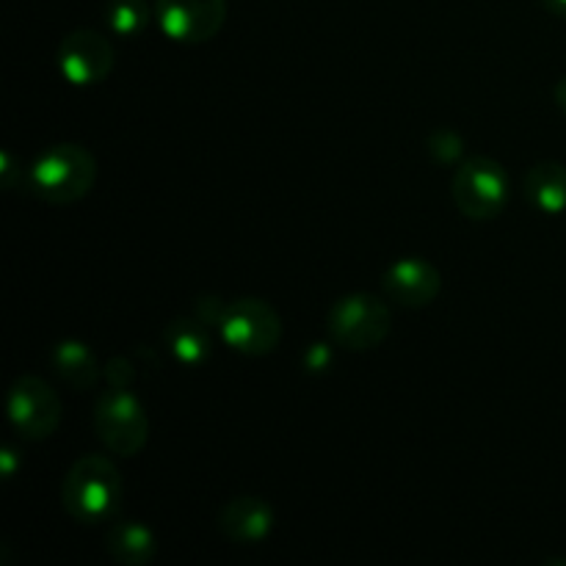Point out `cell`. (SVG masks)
Wrapping results in <instances>:
<instances>
[{
	"label": "cell",
	"instance_id": "1",
	"mask_svg": "<svg viewBox=\"0 0 566 566\" xmlns=\"http://www.w3.org/2000/svg\"><path fill=\"white\" fill-rule=\"evenodd\" d=\"M122 473L111 459L81 457L61 481V503L75 523L99 525L116 520L122 509Z\"/></svg>",
	"mask_w": 566,
	"mask_h": 566
},
{
	"label": "cell",
	"instance_id": "2",
	"mask_svg": "<svg viewBox=\"0 0 566 566\" xmlns=\"http://www.w3.org/2000/svg\"><path fill=\"white\" fill-rule=\"evenodd\" d=\"M97 180V158L81 144H53L28 169V191L48 205L81 202Z\"/></svg>",
	"mask_w": 566,
	"mask_h": 566
},
{
	"label": "cell",
	"instance_id": "3",
	"mask_svg": "<svg viewBox=\"0 0 566 566\" xmlns=\"http://www.w3.org/2000/svg\"><path fill=\"white\" fill-rule=\"evenodd\" d=\"M451 188L457 208L473 221L497 219L506 210L509 197H512V182H509L506 169L486 155L464 158L453 175Z\"/></svg>",
	"mask_w": 566,
	"mask_h": 566
},
{
	"label": "cell",
	"instance_id": "4",
	"mask_svg": "<svg viewBox=\"0 0 566 566\" xmlns=\"http://www.w3.org/2000/svg\"><path fill=\"white\" fill-rule=\"evenodd\" d=\"M94 431L116 457L133 459L149 440V418L127 387H111L94 403Z\"/></svg>",
	"mask_w": 566,
	"mask_h": 566
},
{
	"label": "cell",
	"instance_id": "5",
	"mask_svg": "<svg viewBox=\"0 0 566 566\" xmlns=\"http://www.w3.org/2000/svg\"><path fill=\"white\" fill-rule=\"evenodd\" d=\"M326 326L337 346L352 348V352H370L390 335L392 313L381 298L370 293H348L332 304Z\"/></svg>",
	"mask_w": 566,
	"mask_h": 566
},
{
	"label": "cell",
	"instance_id": "6",
	"mask_svg": "<svg viewBox=\"0 0 566 566\" xmlns=\"http://www.w3.org/2000/svg\"><path fill=\"white\" fill-rule=\"evenodd\" d=\"M221 340L238 354L263 357L271 354L282 340L280 313L258 296H243L224 304L219 318Z\"/></svg>",
	"mask_w": 566,
	"mask_h": 566
},
{
	"label": "cell",
	"instance_id": "7",
	"mask_svg": "<svg viewBox=\"0 0 566 566\" xmlns=\"http://www.w3.org/2000/svg\"><path fill=\"white\" fill-rule=\"evenodd\" d=\"M61 398L39 376H20L9 390V420L22 440H48L61 426Z\"/></svg>",
	"mask_w": 566,
	"mask_h": 566
},
{
	"label": "cell",
	"instance_id": "8",
	"mask_svg": "<svg viewBox=\"0 0 566 566\" xmlns=\"http://www.w3.org/2000/svg\"><path fill=\"white\" fill-rule=\"evenodd\" d=\"M155 20L175 42H210L224 28L227 0H155Z\"/></svg>",
	"mask_w": 566,
	"mask_h": 566
},
{
	"label": "cell",
	"instance_id": "9",
	"mask_svg": "<svg viewBox=\"0 0 566 566\" xmlns=\"http://www.w3.org/2000/svg\"><path fill=\"white\" fill-rule=\"evenodd\" d=\"M59 70L75 86L103 83L114 70V48L108 36L88 28L66 33L59 44Z\"/></svg>",
	"mask_w": 566,
	"mask_h": 566
},
{
	"label": "cell",
	"instance_id": "10",
	"mask_svg": "<svg viewBox=\"0 0 566 566\" xmlns=\"http://www.w3.org/2000/svg\"><path fill=\"white\" fill-rule=\"evenodd\" d=\"M381 291L390 302L401 304V307H429L440 296L442 276L429 260L403 258L385 271Z\"/></svg>",
	"mask_w": 566,
	"mask_h": 566
},
{
	"label": "cell",
	"instance_id": "11",
	"mask_svg": "<svg viewBox=\"0 0 566 566\" xmlns=\"http://www.w3.org/2000/svg\"><path fill=\"white\" fill-rule=\"evenodd\" d=\"M271 528H274V509L263 497H232L219 512V531L235 545H260Z\"/></svg>",
	"mask_w": 566,
	"mask_h": 566
},
{
	"label": "cell",
	"instance_id": "12",
	"mask_svg": "<svg viewBox=\"0 0 566 566\" xmlns=\"http://www.w3.org/2000/svg\"><path fill=\"white\" fill-rule=\"evenodd\" d=\"M105 547L114 562L125 566H144L158 556V536L138 520H114L105 531Z\"/></svg>",
	"mask_w": 566,
	"mask_h": 566
},
{
	"label": "cell",
	"instance_id": "13",
	"mask_svg": "<svg viewBox=\"0 0 566 566\" xmlns=\"http://www.w3.org/2000/svg\"><path fill=\"white\" fill-rule=\"evenodd\" d=\"M50 365L61 376V381H66V385L81 392L94 390L99 385V376H103V368H99L94 352L81 340L55 343L53 352H50Z\"/></svg>",
	"mask_w": 566,
	"mask_h": 566
},
{
	"label": "cell",
	"instance_id": "14",
	"mask_svg": "<svg viewBox=\"0 0 566 566\" xmlns=\"http://www.w3.org/2000/svg\"><path fill=\"white\" fill-rule=\"evenodd\" d=\"M525 197L539 213H566V166L558 160H539L525 175Z\"/></svg>",
	"mask_w": 566,
	"mask_h": 566
},
{
	"label": "cell",
	"instance_id": "15",
	"mask_svg": "<svg viewBox=\"0 0 566 566\" xmlns=\"http://www.w3.org/2000/svg\"><path fill=\"white\" fill-rule=\"evenodd\" d=\"M202 324L205 321L180 318L166 326V346H169L171 357L186 365V368L205 365L210 357V348L213 346H210L208 329Z\"/></svg>",
	"mask_w": 566,
	"mask_h": 566
},
{
	"label": "cell",
	"instance_id": "16",
	"mask_svg": "<svg viewBox=\"0 0 566 566\" xmlns=\"http://www.w3.org/2000/svg\"><path fill=\"white\" fill-rule=\"evenodd\" d=\"M153 20V9L147 0H111L105 9V22L122 39L142 36Z\"/></svg>",
	"mask_w": 566,
	"mask_h": 566
},
{
	"label": "cell",
	"instance_id": "17",
	"mask_svg": "<svg viewBox=\"0 0 566 566\" xmlns=\"http://www.w3.org/2000/svg\"><path fill=\"white\" fill-rule=\"evenodd\" d=\"M105 379L111 381V387H127L133 381V368L125 357H116L105 365Z\"/></svg>",
	"mask_w": 566,
	"mask_h": 566
},
{
	"label": "cell",
	"instance_id": "18",
	"mask_svg": "<svg viewBox=\"0 0 566 566\" xmlns=\"http://www.w3.org/2000/svg\"><path fill=\"white\" fill-rule=\"evenodd\" d=\"M0 464H3V475L11 479L14 475V451L11 448H3V457H0Z\"/></svg>",
	"mask_w": 566,
	"mask_h": 566
},
{
	"label": "cell",
	"instance_id": "19",
	"mask_svg": "<svg viewBox=\"0 0 566 566\" xmlns=\"http://www.w3.org/2000/svg\"><path fill=\"white\" fill-rule=\"evenodd\" d=\"M553 97H556L558 108H562L564 114H566V75L562 77V81L556 83V88H553Z\"/></svg>",
	"mask_w": 566,
	"mask_h": 566
},
{
	"label": "cell",
	"instance_id": "20",
	"mask_svg": "<svg viewBox=\"0 0 566 566\" xmlns=\"http://www.w3.org/2000/svg\"><path fill=\"white\" fill-rule=\"evenodd\" d=\"M545 9L556 17H566V0H542Z\"/></svg>",
	"mask_w": 566,
	"mask_h": 566
}]
</instances>
